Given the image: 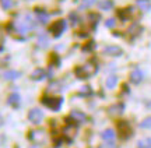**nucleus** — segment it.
<instances>
[{
  "label": "nucleus",
  "instance_id": "f257e3e1",
  "mask_svg": "<svg viewBox=\"0 0 151 148\" xmlns=\"http://www.w3.org/2000/svg\"><path fill=\"white\" fill-rule=\"evenodd\" d=\"M10 28L14 29V32H17L18 35H25L34 28V18L29 16H27L25 18H17L11 22Z\"/></svg>",
  "mask_w": 151,
  "mask_h": 148
},
{
  "label": "nucleus",
  "instance_id": "f03ea898",
  "mask_svg": "<svg viewBox=\"0 0 151 148\" xmlns=\"http://www.w3.org/2000/svg\"><path fill=\"white\" fill-rule=\"evenodd\" d=\"M98 70V66L94 63V61H88L86 64H83V66H78L76 69V76L78 77V78H88V77L94 76Z\"/></svg>",
  "mask_w": 151,
  "mask_h": 148
},
{
  "label": "nucleus",
  "instance_id": "7ed1b4c3",
  "mask_svg": "<svg viewBox=\"0 0 151 148\" xmlns=\"http://www.w3.org/2000/svg\"><path fill=\"white\" fill-rule=\"evenodd\" d=\"M41 102H42L46 108L52 110H59L62 104H63V98H60V97H53V95H45L42 99H41Z\"/></svg>",
  "mask_w": 151,
  "mask_h": 148
},
{
  "label": "nucleus",
  "instance_id": "20e7f679",
  "mask_svg": "<svg viewBox=\"0 0 151 148\" xmlns=\"http://www.w3.org/2000/svg\"><path fill=\"white\" fill-rule=\"evenodd\" d=\"M66 31V21L65 20H58L53 22V25L50 27V32L55 38H59L62 34Z\"/></svg>",
  "mask_w": 151,
  "mask_h": 148
},
{
  "label": "nucleus",
  "instance_id": "39448f33",
  "mask_svg": "<svg viewBox=\"0 0 151 148\" xmlns=\"http://www.w3.org/2000/svg\"><path fill=\"white\" fill-rule=\"evenodd\" d=\"M28 120L34 124H39L43 120V112L39 108H34L28 112Z\"/></svg>",
  "mask_w": 151,
  "mask_h": 148
},
{
  "label": "nucleus",
  "instance_id": "423d86ee",
  "mask_svg": "<svg viewBox=\"0 0 151 148\" xmlns=\"http://www.w3.org/2000/svg\"><path fill=\"white\" fill-rule=\"evenodd\" d=\"M28 137H29V140H32V141H35V143H41V141L45 140L46 134H45L42 130L37 129V130H32V132L29 133V134H28Z\"/></svg>",
  "mask_w": 151,
  "mask_h": 148
},
{
  "label": "nucleus",
  "instance_id": "0eeeda50",
  "mask_svg": "<svg viewBox=\"0 0 151 148\" xmlns=\"http://www.w3.org/2000/svg\"><path fill=\"white\" fill-rule=\"evenodd\" d=\"M70 119V117H69ZM76 124H73L71 123V119L69 120V124L66 126V129H65V132H63V134H65V137L69 140V143H70L71 140H73V137H74V134H76Z\"/></svg>",
  "mask_w": 151,
  "mask_h": 148
},
{
  "label": "nucleus",
  "instance_id": "6e6552de",
  "mask_svg": "<svg viewBox=\"0 0 151 148\" xmlns=\"http://www.w3.org/2000/svg\"><path fill=\"white\" fill-rule=\"evenodd\" d=\"M144 78V74L141 70H133V71L130 73V81L133 82V84H139L141 82V80Z\"/></svg>",
  "mask_w": 151,
  "mask_h": 148
},
{
  "label": "nucleus",
  "instance_id": "1a4fd4ad",
  "mask_svg": "<svg viewBox=\"0 0 151 148\" xmlns=\"http://www.w3.org/2000/svg\"><path fill=\"white\" fill-rule=\"evenodd\" d=\"M104 52L109 56H120L122 55V49L119 46H115V45H111V46H106Z\"/></svg>",
  "mask_w": 151,
  "mask_h": 148
},
{
  "label": "nucleus",
  "instance_id": "9d476101",
  "mask_svg": "<svg viewBox=\"0 0 151 148\" xmlns=\"http://www.w3.org/2000/svg\"><path fill=\"white\" fill-rule=\"evenodd\" d=\"M136 4L143 11H148L151 9V0H136Z\"/></svg>",
  "mask_w": 151,
  "mask_h": 148
},
{
  "label": "nucleus",
  "instance_id": "9b49d317",
  "mask_svg": "<svg viewBox=\"0 0 151 148\" xmlns=\"http://www.w3.org/2000/svg\"><path fill=\"white\" fill-rule=\"evenodd\" d=\"M70 119H73L74 122H84L87 117L83 112H80V110H73L71 115H70Z\"/></svg>",
  "mask_w": 151,
  "mask_h": 148
},
{
  "label": "nucleus",
  "instance_id": "f8f14e48",
  "mask_svg": "<svg viewBox=\"0 0 151 148\" xmlns=\"http://www.w3.org/2000/svg\"><path fill=\"white\" fill-rule=\"evenodd\" d=\"M7 104L11 105V106H14V108H17L18 104H20V95H18V94H11L10 97H9V99H7Z\"/></svg>",
  "mask_w": 151,
  "mask_h": 148
},
{
  "label": "nucleus",
  "instance_id": "ddd939ff",
  "mask_svg": "<svg viewBox=\"0 0 151 148\" xmlns=\"http://www.w3.org/2000/svg\"><path fill=\"white\" fill-rule=\"evenodd\" d=\"M20 76H21L20 71H16V70H9V71L4 73V76L3 77H4L6 80H17Z\"/></svg>",
  "mask_w": 151,
  "mask_h": 148
},
{
  "label": "nucleus",
  "instance_id": "4468645a",
  "mask_svg": "<svg viewBox=\"0 0 151 148\" xmlns=\"http://www.w3.org/2000/svg\"><path fill=\"white\" fill-rule=\"evenodd\" d=\"M116 84H118V76H115V74L109 76L108 80H106V87L108 88H115L116 87Z\"/></svg>",
  "mask_w": 151,
  "mask_h": 148
},
{
  "label": "nucleus",
  "instance_id": "2eb2a0df",
  "mask_svg": "<svg viewBox=\"0 0 151 148\" xmlns=\"http://www.w3.org/2000/svg\"><path fill=\"white\" fill-rule=\"evenodd\" d=\"M43 77H45V70H42V69H37V70L32 73L31 78L35 80V81H38V80H42Z\"/></svg>",
  "mask_w": 151,
  "mask_h": 148
},
{
  "label": "nucleus",
  "instance_id": "dca6fc26",
  "mask_svg": "<svg viewBox=\"0 0 151 148\" xmlns=\"http://www.w3.org/2000/svg\"><path fill=\"white\" fill-rule=\"evenodd\" d=\"M102 138L105 140V141H112L113 138H115V132H113V130H111V129L105 130V132L102 133Z\"/></svg>",
  "mask_w": 151,
  "mask_h": 148
},
{
  "label": "nucleus",
  "instance_id": "f3484780",
  "mask_svg": "<svg viewBox=\"0 0 151 148\" xmlns=\"http://www.w3.org/2000/svg\"><path fill=\"white\" fill-rule=\"evenodd\" d=\"M98 4H99V7H101L102 10H109V9H112L113 7V3L111 1V0H101Z\"/></svg>",
  "mask_w": 151,
  "mask_h": 148
},
{
  "label": "nucleus",
  "instance_id": "a211bd4d",
  "mask_svg": "<svg viewBox=\"0 0 151 148\" xmlns=\"http://www.w3.org/2000/svg\"><path fill=\"white\" fill-rule=\"evenodd\" d=\"M48 20H49V16L46 14V13H38V21L39 22H42V24H46L48 22Z\"/></svg>",
  "mask_w": 151,
  "mask_h": 148
},
{
  "label": "nucleus",
  "instance_id": "6ab92c4d",
  "mask_svg": "<svg viewBox=\"0 0 151 148\" xmlns=\"http://www.w3.org/2000/svg\"><path fill=\"white\" fill-rule=\"evenodd\" d=\"M139 148H151V138L141 140L140 143H139Z\"/></svg>",
  "mask_w": 151,
  "mask_h": 148
},
{
  "label": "nucleus",
  "instance_id": "aec40b11",
  "mask_svg": "<svg viewBox=\"0 0 151 148\" xmlns=\"http://www.w3.org/2000/svg\"><path fill=\"white\" fill-rule=\"evenodd\" d=\"M1 6H3L4 10H9L14 6V3H13V0H1Z\"/></svg>",
  "mask_w": 151,
  "mask_h": 148
},
{
  "label": "nucleus",
  "instance_id": "412c9836",
  "mask_svg": "<svg viewBox=\"0 0 151 148\" xmlns=\"http://www.w3.org/2000/svg\"><path fill=\"white\" fill-rule=\"evenodd\" d=\"M39 45H41V46H43V48H45V46H48V44H49V41H48V36H46V35H39Z\"/></svg>",
  "mask_w": 151,
  "mask_h": 148
},
{
  "label": "nucleus",
  "instance_id": "4be33fe9",
  "mask_svg": "<svg viewBox=\"0 0 151 148\" xmlns=\"http://www.w3.org/2000/svg\"><path fill=\"white\" fill-rule=\"evenodd\" d=\"M140 126L143 127V129H150V127H151V117H147V119H144V120L140 123Z\"/></svg>",
  "mask_w": 151,
  "mask_h": 148
},
{
  "label": "nucleus",
  "instance_id": "5701e85b",
  "mask_svg": "<svg viewBox=\"0 0 151 148\" xmlns=\"http://www.w3.org/2000/svg\"><path fill=\"white\" fill-rule=\"evenodd\" d=\"M115 112H118V113H122V112H123V105H115V106H112V109H111V113H115Z\"/></svg>",
  "mask_w": 151,
  "mask_h": 148
},
{
  "label": "nucleus",
  "instance_id": "b1692460",
  "mask_svg": "<svg viewBox=\"0 0 151 148\" xmlns=\"http://www.w3.org/2000/svg\"><path fill=\"white\" fill-rule=\"evenodd\" d=\"M86 94H92V91H91V88L90 87H84L80 92H78V95H80V97H84Z\"/></svg>",
  "mask_w": 151,
  "mask_h": 148
},
{
  "label": "nucleus",
  "instance_id": "393cba45",
  "mask_svg": "<svg viewBox=\"0 0 151 148\" xmlns=\"http://www.w3.org/2000/svg\"><path fill=\"white\" fill-rule=\"evenodd\" d=\"M105 25H106L108 28H113L115 25H116V21H115V18H109V20H106Z\"/></svg>",
  "mask_w": 151,
  "mask_h": 148
},
{
  "label": "nucleus",
  "instance_id": "a878e982",
  "mask_svg": "<svg viewBox=\"0 0 151 148\" xmlns=\"http://www.w3.org/2000/svg\"><path fill=\"white\" fill-rule=\"evenodd\" d=\"M113 147H115V145H113V143H112V141H109V143H105L104 145H101L99 148H113Z\"/></svg>",
  "mask_w": 151,
  "mask_h": 148
},
{
  "label": "nucleus",
  "instance_id": "bb28decb",
  "mask_svg": "<svg viewBox=\"0 0 151 148\" xmlns=\"http://www.w3.org/2000/svg\"><path fill=\"white\" fill-rule=\"evenodd\" d=\"M70 17H71V24H73V25H76V24L78 22V17L74 16V14H71Z\"/></svg>",
  "mask_w": 151,
  "mask_h": 148
}]
</instances>
